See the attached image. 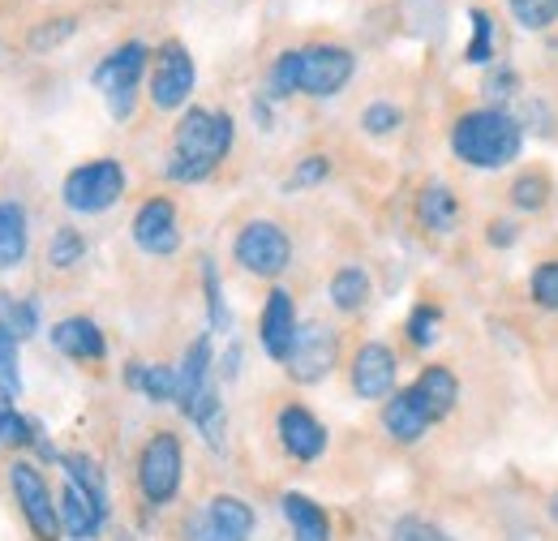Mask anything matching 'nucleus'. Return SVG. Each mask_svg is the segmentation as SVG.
<instances>
[{
	"instance_id": "nucleus-37",
	"label": "nucleus",
	"mask_w": 558,
	"mask_h": 541,
	"mask_svg": "<svg viewBox=\"0 0 558 541\" xmlns=\"http://www.w3.org/2000/svg\"><path fill=\"white\" fill-rule=\"evenodd\" d=\"M203 288H207V314H210V327L215 332H228L232 327V314L223 305V288H219V270L210 259H203Z\"/></svg>"
},
{
	"instance_id": "nucleus-39",
	"label": "nucleus",
	"mask_w": 558,
	"mask_h": 541,
	"mask_svg": "<svg viewBox=\"0 0 558 541\" xmlns=\"http://www.w3.org/2000/svg\"><path fill=\"white\" fill-rule=\"evenodd\" d=\"M331 177V159L327 155H305L296 168H292V177L283 181L288 190H310V185H323Z\"/></svg>"
},
{
	"instance_id": "nucleus-5",
	"label": "nucleus",
	"mask_w": 558,
	"mask_h": 541,
	"mask_svg": "<svg viewBox=\"0 0 558 541\" xmlns=\"http://www.w3.org/2000/svg\"><path fill=\"white\" fill-rule=\"evenodd\" d=\"M254 507L236 494H215L203 507H194L181 525V541H250L254 538Z\"/></svg>"
},
{
	"instance_id": "nucleus-14",
	"label": "nucleus",
	"mask_w": 558,
	"mask_h": 541,
	"mask_svg": "<svg viewBox=\"0 0 558 541\" xmlns=\"http://www.w3.org/2000/svg\"><path fill=\"white\" fill-rule=\"evenodd\" d=\"M396 352L387 348V344H378V339H369V344H361L356 348V357H352L349 365V383L352 392L361 396V400H387L391 392H396Z\"/></svg>"
},
{
	"instance_id": "nucleus-21",
	"label": "nucleus",
	"mask_w": 558,
	"mask_h": 541,
	"mask_svg": "<svg viewBox=\"0 0 558 541\" xmlns=\"http://www.w3.org/2000/svg\"><path fill=\"white\" fill-rule=\"evenodd\" d=\"M417 396L429 405V412L442 421V417H451L456 405H460V378H456V370L451 365H425L417 374Z\"/></svg>"
},
{
	"instance_id": "nucleus-17",
	"label": "nucleus",
	"mask_w": 558,
	"mask_h": 541,
	"mask_svg": "<svg viewBox=\"0 0 558 541\" xmlns=\"http://www.w3.org/2000/svg\"><path fill=\"white\" fill-rule=\"evenodd\" d=\"M52 348H57L61 357H70V361H104L108 336L99 332L95 318L70 314V318H61V323L52 327Z\"/></svg>"
},
{
	"instance_id": "nucleus-10",
	"label": "nucleus",
	"mask_w": 558,
	"mask_h": 541,
	"mask_svg": "<svg viewBox=\"0 0 558 541\" xmlns=\"http://www.w3.org/2000/svg\"><path fill=\"white\" fill-rule=\"evenodd\" d=\"M336 361H340V336L327 323H301L283 370H288L292 383L314 387V383H323L336 370Z\"/></svg>"
},
{
	"instance_id": "nucleus-24",
	"label": "nucleus",
	"mask_w": 558,
	"mask_h": 541,
	"mask_svg": "<svg viewBox=\"0 0 558 541\" xmlns=\"http://www.w3.org/2000/svg\"><path fill=\"white\" fill-rule=\"evenodd\" d=\"M31 250V224L17 203H0V270H13Z\"/></svg>"
},
{
	"instance_id": "nucleus-28",
	"label": "nucleus",
	"mask_w": 558,
	"mask_h": 541,
	"mask_svg": "<svg viewBox=\"0 0 558 541\" xmlns=\"http://www.w3.org/2000/svg\"><path fill=\"white\" fill-rule=\"evenodd\" d=\"M61 465H65V473H70L73 485H82L95 503H104V507H108V481H104L99 465H95L90 456H61Z\"/></svg>"
},
{
	"instance_id": "nucleus-30",
	"label": "nucleus",
	"mask_w": 558,
	"mask_h": 541,
	"mask_svg": "<svg viewBox=\"0 0 558 541\" xmlns=\"http://www.w3.org/2000/svg\"><path fill=\"white\" fill-rule=\"evenodd\" d=\"M438 327H442V310L434 301H421L417 310L409 314V323H404V336H409L413 348H429L438 339Z\"/></svg>"
},
{
	"instance_id": "nucleus-44",
	"label": "nucleus",
	"mask_w": 558,
	"mask_h": 541,
	"mask_svg": "<svg viewBox=\"0 0 558 541\" xmlns=\"http://www.w3.org/2000/svg\"><path fill=\"white\" fill-rule=\"evenodd\" d=\"M546 516H550V525H558V490L546 498Z\"/></svg>"
},
{
	"instance_id": "nucleus-34",
	"label": "nucleus",
	"mask_w": 558,
	"mask_h": 541,
	"mask_svg": "<svg viewBox=\"0 0 558 541\" xmlns=\"http://www.w3.org/2000/svg\"><path fill=\"white\" fill-rule=\"evenodd\" d=\"M17 344L22 339L13 336L4 323H0V392L13 400V396H22V374H17Z\"/></svg>"
},
{
	"instance_id": "nucleus-7",
	"label": "nucleus",
	"mask_w": 558,
	"mask_h": 541,
	"mask_svg": "<svg viewBox=\"0 0 558 541\" xmlns=\"http://www.w3.org/2000/svg\"><path fill=\"white\" fill-rule=\"evenodd\" d=\"M232 259L258 279H279L292 263V241L276 219H250L232 241Z\"/></svg>"
},
{
	"instance_id": "nucleus-40",
	"label": "nucleus",
	"mask_w": 558,
	"mask_h": 541,
	"mask_svg": "<svg viewBox=\"0 0 558 541\" xmlns=\"http://www.w3.org/2000/svg\"><path fill=\"white\" fill-rule=\"evenodd\" d=\"M515 91H520V73L507 65H494L486 73V82H482V95H489V104H498V108H502Z\"/></svg>"
},
{
	"instance_id": "nucleus-43",
	"label": "nucleus",
	"mask_w": 558,
	"mask_h": 541,
	"mask_svg": "<svg viewBox=\"0 0 558 541\" xmlns=\"http://www.w3.org/2000/svg\"><path fill=\"white\" fill-rule=\"evenodd\" d=\"M489 237V245H494V250H511V245H515V241H520V228H515V224H511V219H489V228H486Z\"/></svg>"
},
{
	"instance_id": "nucleus-32",
	"label": "nucleus",
	"mask_w": 558,
	"mask_h": 541,
	"mask_svg": "<svg viewBox=\"0 0 558 541\" xmlns=\"http://www.w3.org/2000/svg\"><path fill=\"white\" fill-rule=\"evenodd\" d=\"M507 4L524 31H550L558 22V0H507Z\"/></svg>"
},
{
	"instance_id": "nucleus-9",
	"label": "nucleus",
	"mask_w": 558,
	"mask_h": 541,
	"mask_svg": "<svg viewBox=\"0 0 558 541\" xmlns=\"http://www.w3.org/2000/svg\"><path fill=\"white\" fill-rule=\"evenodd\" d=\"M194 82H198V69H194L190 48L181 39H168L155 52V65H150V104L159 112H177V108L190 104Z\"/></svg>"
},
{
	"instance_id": "nucleus-25",
	"label": "nucleus",
	"mask_w": 558,
	"mask_h": 541,
	"mask_svg": "<svg viewBox=\"0 0 558 541\" xmlns=\"http://www.w3.org/2000/svg\"><path fill=\"white\" fill-rule=\"evenodd\" d=\"M369 292H374V284H369L365 267H340L331 275V305L340 314H361L369 305Z\"/></svg>"
},
{
	"instance_id": "nucleus-11",
	"label": "nucleus",
	"mask_w": 558,
	"mask_h": 541,
	"mask_svg": "<svg viewBox=\"0 0 558 541\" xmlns=\"http://www.w3.org/2000/svg\"><path fill=\"white\" fill-rule=\"evenodd\" d=\"M356 57L340 44H314V48H301V95L310 99H331L349 86Z\"/></svg>"
},
{
	"instance_id": "nucleus-42",
	"label": "nucleus",
	"mask_w": 558,
	"mask_h": 541,
	"mask_svg": "<svg viewBox=\"0 0 558 541\" xmlns=\"http://www.w3.org/2000/svg\"><path fill=\"white\" fill-rule=\"evenodd\" d=\"M39 434H35V425L22 417V412H13L9 408V417H4V425H0V443H9V447H31Z\"/></svg>"
},
{
	"instance_id": "nucleus-3",
	"label": "nucleus",
	"mask_w": 558,
	"mask_h": 541,
	"mask_svg": "<svg viewBox=\"0 0 558 541\" xmlns=\"http://www.w3.org/2000/svg\"><path fill=\"white\" fill-rule=\"evenodd\" d=\"M181 473H185V452L172 430H155L138 452V490L146 507H168L181 494Z\"/></svg>"
},
{
	"instance_id": "nucleus-8",
	"label": "nucleus",
	"mask_w": 558,
	"mask_h": 541,
	"mask_svg": "<svg viewBox=\"0 0 558 541\" xmlns=\"http://www.w3.org/2000/svg\"><path fill=\"white\" fill-rule=\"evenodd\" d=\"M9 490H13V498H17V507H22L35 541H61V533H65L61 529V503L52 498L48 477L39 473L31 460H17L9 469Z\"/></svg>"
},
{
	"instance_id": "nucleus-15",
	"label": "nucleus",
	"mask_w": 558,
	"mask_h": 541,
	"mask_svg": "<svg viewBox=\"0 0 558 541\" xmlns=\"http://www.w3.org/2000/svg\"><path fill=\"white\" fill-rule=\"evenodd\" d=\"M429 425H438V417H434L429 405L417 396V387H400V392L387 396V405H383V430H387L396 443L413 447V443H421V438L429 434Z\"/></svg>"
},
{
	"instance_id": "nucleus-29",
	"label": "nucleus",
	"mask_w": 558,
	"mask_h": 541,
	"mask_svg": "<svg viewBox=\"0 0 558 541\" xmlns=\"http://www.w3.org/2000/svg\"><path fill=\"white\" fill-rule=\"evenodd\" d=\"M82 259H86V237L77 228H57L52 245H48V263L57 270H73Z\"/></svg>"
},
{
	"instance_id": "nucleus-35",
	"label": "nucleus",
	"mask_w": 558,
	"mask_h": 541,
	"mask_svg": "<svg viewBox=\"0 0 558 541\" xmlns=\"http://www.w3.org/2000/svg\"><path fill=\"white\" fill-rule=\"evenodd\" d=\"M0 323H4L17 339H26V336H35V327H39V310H35V301L0 297Z\"/></svg>"
},
{
	"instance_id": "nucleus-22",
	"label": "nucleus",
	"mask_w": 558,
	"mask_h": 541,
	"mask_svg": "<svg viewBox=\"0 0 558 541\" xmlns=\"http://www.w3.org/2000/svg\"><path fill=\"white\" fill-rule=\"evenodd\" d=\"M417 219L425 232L447 237V232L456 228V219H460V199H456V190L442 185V181L425 185V190L417 194Z\"/></svg>"
},
{
	"instance_id": "nucleus-19",
	"label": "nucleus",
	"mask_w": 558,
	"mask_h": 541,
	"mask_svg": "<svg viewBox=\"0 0 558 541\" xmlns=\"http://www.w3.org/2000/svg\"><path fill=\"white\" fill-rule=\"evenodd\" d=\"M210 392V336H198L185 348V361L177 365V408L190 417L194 405Z\"/></svg>"
},
{
	"instance_id": "nucleus-38",
	"label": "nucleus",
	"mask_w": 558,
	"mask_h": 541,
	"mask_svg": "<svg viewBox=\"0 0 558 541\" xmlns=\"http://www.w3.org/2000/svg\"><path fill=\"white\" fill-rule=\"evenodd\" d=\"M387 541H456L447 529H438L434 520H421V516H400L391 525V538Z\"/></svg>"
},
{
	"instance_id": "nucleus-41",
	"label": "nucleus",
	"mask_w": 558,
	"mask_h": 541,
	"mask_svg": "<svg viewBox=\"0 0 558 541\" xmlns=\"http://www.w3.org/2000/svg\"><path fill=\"white\" fill-rule=\"evenodd\" d=\"M73 17H57V22H44V26H35L31 31V52H48V48H57L61 39H70L73 35Z\"/></svg>"
},
{
	"instance_id": "nucleus-13",
	"label": "nucleus",
	"mask_w": 558,
	"mask_h": 541,
	"mask_svg": "<svg viewBox=\"0 0 558 541\" xmlns=\"http://www.w3.org/2000/svg\"><path fill=\"white\" fill-rule=\"evenodd\" d=\"M279 447L296 460V465H314L327 452V425L310 412L305 405H283L276 417Z\"/></svg>"
},
{
	"instance_id": "nucleus-27",
	"label": "nucleus",
	"mask_w": 558,
	"mask_h": 541,
	"mask_svg": "<svg viewBox=\"0 0 558 541\" xmlns=\"http://www.w3.org/2000/svg\"><path fill=\"white\" fill-rule=\"evenodd\" d=\"M529 301L546 314H558V259H546L537 263L533 275H529Z\"/></svg>"
},
{
	"instance_id": "nucleus-23",
	"label": "nucleus",
	"mask_w": 558,
	"mask_h": 541,
	"mask_svg": "<svg viewBox=\"0 0 558 541\" xmlns=\"http://www.w3.org/2000/svg\"><path fill=\"white\" fill-rule=\"evenodd\" d=\"M125 383L146 396L150 405H177V370L172 365H146V361H130L125 365Z\"/></svg>"
},
{
	"instance_id": "nucleus-45",
	"label": "nucleus",
	"mask_w": 558,
	"mask_h": 541,
	"mask_svg": "<svg viewBox=\"0 0 558 541\" xmlns=\"http://www.w3.org/2000/svg\"><path fill=\"white\" fill-rule=\"evenodd\" d=\"M9 408H13V405H9V396H0V425H4V417H9Z\"/></svg>"
},
{
	"instance_id": "nucleus-6",
	"label": "nucleus",
	"mask_w": 558,
	"mask_h": 541,
	"mask_svg": "<svg viewBox=\"0 0 558 541\" xmlns=\"http://www.w3.org/2000/svg\"><path fill=\"white\" fill-rule=\"evenodd\" d=\"M146 61H150L146 44L130 39V44H121L112 57H104L99 69L90 73L95 86L108 95V112H112L117 121H130V117H134V99H138V82H142V73H146Z\"/></svg>"
},
{
	"instance_id": "nucleus-18",
	"label": "nucleus",
	"mask_w": 558,
	"mask_h": 541,
	"mask_svg": "<svg viewBox=\"0 0 558 541\" xmlns=\"http://www.w3.org/2000/svg\"><path fill=\"white\" fill-rule=\"evenodd\" d=\"M104 525H108V507H104V503H95L82 485L65 481V490H61V529H65V538L95 541Z\"/></svg>"
},
{
	"instance_id": "nucleus-12",
	"label": "nucleus",
	"mask_w": 558,
	"mask_h": 541,
	"mask_svg": "<svg viewBox=\"0 0 558 541\" xmlns=\"http://www.w3.org/2000/svg\"><path fill=\"white\" fill-rule=\"evenodd\" d=\"M134 245L150 259H168L181 250V228H177V206L172 199H146L130 224Z\"/></svg>"
},
{
	"instance_id": "nucleus-2",
	"label": "nucleus",
	"mask_w": 558,
	"mask_h": 541,
	"mask_svg": "<svg viewBox=\"0 0 558 541\" xmlns=\"http://www.w3.org/2000/svg\"><path fill=\"white\" fill-rule=\"evenodd\" d=\"M451 151H456L460 164H469L477 172H498V168L520 159L524 125L515 121V112H507L498 104L460 112L456 125H451Z\"/></svg>"
},
{
	"instance_id": "nucleus-26",
	"label": "nucleus",
	"mask_w": 558,
	"mask_h": 541,
	"mask_svg": "<svg viewBox=\"0 0 558 541\" xmlns=\"http://www.w3.org/2000/svg\"><path fill=\"white\" fill-rule=\"evenodd\" d=\"M507 199H511V206H515L520 215H537V211H546V203H550V177L537 172V168H529V172H520V177L511 181Z\"/></svg>"
},
{
	"instance_id": "nucleus-4",
	"label": "nucleus",
	"mask_w": 558,
	"mask_h": 541,
	"mask_svg": "<svg viewBox=\"0 0 558 541\" xmlns=\"http://www.w3.org/2000/svg\"><path fill=\"white\" fill-rule=\"evenodd\" d=\"M130 177H125V164L121 159H90V164H77L65 185H61V199L73 215H104L121 203Z\"/></svg>"
},
{
	"instance_id": "nucleus-33",
	"label": "nucleus",
	"mask_w": 558,
	"mask_h": 541,
	"mask_svg": "<svg viewBox=\"0 0 558 541\" xmlns=\"http://www.w3.org/2000/svg\"><path fill=\"white\" fill-rule=\"evenodd\" d=\"M464 61L469 65H489L494 61V17L486 9H473V39L464 48Z\"/></svg>"
},
{
	"instance_id": "nucleus-36",
	"label": "nucleus",
	"mask_w": 558,
	"mask_h": 541,
	"mask_svg": "<svg viewBox=\"0 0 558 541\" xmlns=\"http://www.w3.org/2000/svg\"><path fill=\"white\" fill-rule=\"evenodd\" d=\"M400 125H404V112H400L396 104H387V99H378V104H369V108L361 112V130H365V134H374V137L396 134Z\"/></svg>"
},
{
	"instance_id": "nucleus-16",
	"label": "nucleus",
	"mask_w": 558,
	"mask_h": 541,
	"mask_svg": "<svg viewBox=\"0 0 558 541\" xmlns=\"http://www.w3.org/2000/svg\"><path fill=\"white\" fill-rule=\"evenodd\" d=\"M296 305H292V292L288 288H271L267 301H263V318H258V344L271 361H288L292 352V339H296Z\"/></svg>"
},
{
	"instance_id": "nucleus-1",
	"label": "nucleus",
	"mask_w": 558,
	"mask_h": 541,
	"mask_svg": "<svg viewBox=\"0 0 558 541\" xmlns=\"http://www.w3.org/2000/svg\"><path fill=\"white\" fill-rule=\"evenodd\" d=\"M236 142V125L228 112H215V108H185V117L177 121V134H172V155H168V168L163 177L177 181V185H198L207 181L210 172L228 159Z\"/></svg>"
},
{
	"instance_id": "nucleus-31",
	"label": "nucleus",
	"mask_w": 558,
	"mask_h": 541,
	"mask_svg": "<svg viewBox=\"0 0 558 541\" xmlns=\"http://www.w3.org/2000/svg\"><path fill=\"white\" fill-rule=\"evenodd\" d=\"M296 91H301V48H288L271 65V99H288Z\"/></svg>"
},
{
	"instance_id": "nucleus-20",
	"label": "nucleus",
	"mask_w": 558,
	"mask_h": 541,
	"mask_svg": "<svg viewBox=\"0 0 558 541\" xmlns=\"http://www.w3.org/2000/svg\"><path fill=\"white\" fill-rule=\"evenodd\" d=\"M279 516H283L292 541H331V516H327L310 494L288 490V494L279 498Z\"/></svg>"
}]
</instances>
